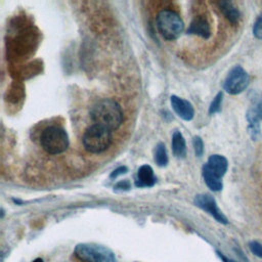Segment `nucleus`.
I'll list each match as a JSON object with an SVG mask.
<instances>
[{
	"mask_svg": "<svg viewBox=\"0 0 262 262\" xmlns=\"http://www.w3.org/2000/svg\"><path fill=\"white\" fill-rule=\"evenodd\" d=\"M249 83L250 77L248 73L241 66H235L227 74L223 88L227 93L235 95L243 92L248 87Z\"/></svg>",
	"mask_w": 262,
	"mask_h": 262,
	"instance_id": "6",
	"label": "nucleus"
},
{
	"mask_svg": "<svg viewBox=\"0 0 262 262\" xmlns=\"http://www.w3.org/2000/svg\"><path fill=\"white\" fill-rule=\"evenodd\" d=\"M186 32L187 34L196 35L204 39H208L211 35V28L208 20L205 17L196 16L192 19Z\"/></svg>",
	"mask_w": 262,
	"mask_h": 262,
	"instance_id": "9",
	"label": "nucleus"
},
{
	"mask_svg": "<svg viewBox=\"0 0 262 262\" xmlns=\"http://www.w3.org/2000/svg\"><path fill=\"white\" fill-rule=\"evenodd\" d=\"M249 248L251 250V252L259 257V258H262V245L256 241H253V242H250L249 244Z\"/></svg>",
	"mask_w": 262,
	"mask_h": 262,
	"instance_id": "19",
	"label": "nucleus"
},
{
	"mask_svg": "<svg viewBox=\"0 0 262 262\" xmlns=\"http://www.w3.org/2000/svg\"><path fill=\"white\" fill-rule=\"evenodd\" d=\"M222 92H219L217 93V95L214 97V99L212 100L211 104H210V107H209V114L210 115H213L217 112L220 111L221 108V102H222Z\"/></svg>",
	"mask_w": 262,
	"mask_h": 262,
	"instance_id": "16",
	"label": "nucleus"
},
{
	"mask_svg": "<svg viewBox=\"0 0 262 262\" xmlns=\"http://www.w3.org/2000/svg\"><path fill=\"white\" fill-rule=\"evenodd\" d=\"M217 254L219 255V257L222 259V261H223V262H234V261H232V260H230V259L226 258L224 255H222V254H221V253H219V252H217Z\"/></svg>",
	"mask_w": 262,
	"mask_h": 262,
	"instance_id": "23",
	"label": "nucleus"
},
{
	"mask_svg": "<svg viewBox=\"0 0 262 262\" xmlns=\"http://www.w3.org/2000/svg\"><path fill=\"white\" fill-rule=\"evenodd\" d=\"M155 183L156 177L152 168L148 165H142L137 171L135 185L137 187H149L152 186Z\"/></svg>",
	"mask_w": 262,
	"mask_h": 262,
	"instance_id": "10",
	"label": "nucleus"
},
{
	"mask_svg": "<svg viewBox=\"0 0 262 262\" xmlns=\"http://www.w3.org/2000/svg\"><path fill=\"white\" fill-rule=\"evenodd\" d=\"M202 174H203V178L207 184V186L213 190V191H219L222 189V181H221V178H219L217 175H215L208 167L207 165L205 164L203 166V169H202Z\"/></svg>",
	"mask_w": 262,
	"mask_h": 262,
	"instance_id": "12",
	"label": "nucleus"
},
{
	"mask_svg": "<svg viewBox=\"0 0 262 262\" xmlns=\"http://www.w3.org/2000/svg\"><path fill=\"white\" fill-rule=\"evenodd\" d=\"M253 34L257 39H262V14H260L253 27Z\"/></svg>",
	"mask_w": 262,
	"mask_h": 262,
	"instance_id": "18",
	"label": "nucleus"
},
{
	"mask_svg": "<svg viewBox=\"0 0 262 262\" xmlns=\"http://www.w3.org/2000/svg\"><path fill=\"white\" fill-rule=\"evenodd\" d=\"M90 118L93 124L102 126L112 131L121 126L123 122V113L116 100L103 98L92 105L90 110Z\"/></svg>",
	"mask_w": 262,
	"mask_h": 262,
	"instance_id": "1",
	"label": "nucleus"
},
{
	"mask_svg": "<svg viewBox=\"0 0 262 262\" xmlns=\"http://www.w3.org/2000/svg\"><path fill=\"white\" fill-rule=\"evenodd\" d=\"M194 205L200 209L204 210L212 217H214L218 222L227 224V218L223 215L221 210L218 208L215 199L210 194H198L194 198Z\"/></svg>",
	"mask_w": 262,
	"mask_h": 262,
	"instance_id": "7",
	"label": "nucleus"
},
{
	"mask_svg": "<svg viewBox=\"0 0 262 262\" xmlns=\"http://www.w3.org/2000/svg\"><path fill=\"white\" fill-rule=\"evenodd\" d=\"M130 186H131L130 182L127 179H125V180H122V181L118 182L115 185V189H117V190H128V189H130Z\"/></svg>",
	"mask_w": 262,
	"mask_h": 262,
	"instance_id": "21",
	"label": "nucleus"
},
{
	"mask_svg": "<svg viewBox=\"0 0 262 262\" xmlns=\"http://www.w3.org/2000/svg\"><path fill=\"white\" fill-rule=\"evenodd\" d=\"M172 151L176 158H183L186 152L185 140L181 132L175 131L172 135Z\"/></svg>",
	"mask_w": 262,
	"mask_h": 262,
	"instance_id": "14",
	"label": "nucleus"
},
{
	"mask_svg": "<svg viewBox=\"0 0 262 262\" xmlns=\"http://www.w3.org/2000/svg\"><path fill=\"white\" fill-rule=\"evenodd\" d=\"M156 25L160 34L170 41L177 39L184 30L182 18L178 13L170 9H163L157 14Z\"/></svg>",
	"mask_w": 262,
	"mask_h": 262,
	"instance_id": "3",
	"label": "nucleus"
},
{
	"mask_svg": "<svg viewBox=\"0 0 262 262\" xmlns=\"http://www.w3.org/2000/svg\"><path fill=\"white\" fill-rule=\"evenodd\" d=\"M206 165L215 175H217L219 178H222V176L227 171L228 162L221 155H212L208 159V162L206 163Z\"/></svg>",
	"mask_w": 262,
	"mask_h": 262,
	"instance_id": "11",
	"label": "nucleus"
},
{
	"mask_svg": "<svg viewBox=\"0 0 262 262\" xmlns=\"http://www.w3.org/2000/svg\"><path fill=\"white\" fill-rule=\"evenodd\" d=\"M40 144L47 154H61L69 146L68 133L58 126L46 127L40 135Z\"/></svg>",
	"mask_w": 262,
	"mask_h": 262,
	"instance_id": "4",
	"label": "nucleus"
},
{
	"mask_svg": "<svg viewBox=\"0 0 262 262\" xmlns=\"http://www.w3.org/2000/svg\"><path fill=\"white\" fill-rule=\"evenodd\" d=\"M155 162L160 167H165L168 164V155L164 143L160 142L155 148Z\"/></svg>",
	"mask_w": 262,
	"mask_h": 262,
	"instance_id": "15",
	"label": "nucleus"
},
{
	"mask_svg": "<svg viewBox=\"0 0 262 262\" xmlns=\"http://www.w3.org/2000/svg\"><path fill=\"white\" fill-rule=\"evenodd\" d=\"M126 172H127V168L125 166H121V167L117 168L116 170H114L112 172L111 178H116V177H118V176H120V175H122V174H124Z\"/></svg>",
	"mask_w": 262,
	"mask_h": 262,
	"instance_id": "22",
	"label": "nucleus"
},
{
	"mask_svg": "<svg viewBox=\"0 0 262 262\" xmlns=\"http://www.w3.org/2000/svg\"><path fill=\"white\" fill-rule=\"evenodd\" d=\"M251 107L255 111V113L257 114L259 119L262 121V97H260Z\"/></svg>",
	"mask_w": 262,
	"mask_h": 262,
	"instance_id": "20",
	"label": "nucleus"
},
{
	"mask_svg": "<svg viewBox=\"0 0 262 262\" xmlns=\"http://www.w3.org/2000/svg\"><path fill=\"white\" fill-rule=\"evenodd\" d=\"M170 101L173 111L176 113L178 117H180L184 121L192 120L194 116V110L189 101L176 95H172Z\"/></svg>",
	"mask_w": 262,
	"mask_h": 262,
	"instance_id": "8",
	"label": "nucleus"
},
{
	"mask_svg": "<svg viewBox=\"0 0 262 262\" xmlns=\"http://www.w3.org/2000/svg\"><path fill=\"white\" fill-rule=\"evenodd\" d=\"M219 9L221 10V12L223 13V15L231 23V24H235L238 21L241 13L238 11V9L236 8V6L230 2V1H221L218 3Z\"/></svg>",
	"mask_w": 262,
	"mask_h": 262,
	"instance_id": "13",
	"label": "nucleus"
},
{
	"mask_svg": "<svg viewBox=\"0 0 262 262\" xmlns=\"http://www.w3.org/2000/svg\"><path fill=\"white\" fill-rule=\"evenodd\" d=\"M192 145H193L195 156L201 157L204 152V143H203L202 138L200 136H194L193 140H192Z\"/></svg>",
	"mask_w": 262,
	"mask_h": 262,
	"instance_id": "17",
	"label": "nucleus"
},
{
	"mask_svg": "<svg viewBox=\"0 0 262 262\" xmlns=\"http://www.w3.org/2000/svg\"><path fill=\"white\" fill-rule=\"evenodd\" d=\"M74 254L83 262H118L111 249L98 244H78L75 247Z\"/></svg>",
	"mask_w": 262,
	"mask_h": 262,
	"instance_id": "5",
	"label": "nucleus"
},
{
	"mask_svg": "<svg viewBox=\"0 0 262 262\" xmlns=\"http://www.w3.org/2000/svg\"><path fill=\"white\" fill-rule=\"evenodd\" d=\"M32 262H44V261H43L41 258H36V259L33 260Z\"/></svg>",
	"mask_w": 262,
	"mask_h": 262,
	"instance_id": "24",
	"label": "nucleus"
},
{
	"mask_svg": "<svg viewBox=\"0 0 262 262\" xmlns=\"http://www.w3.org/2000/svg\"><path fill=\"white\" fill-rule=\"evenodd\" d=\"M82 142L87 151L91 154L102 152L112 142V131L102 126L92 124L85 130Z\"/></svg>",
	"mask_w": 262,
	"mask_h": 262,
	"instance_id": "2",
	"label": "nucleus"
}]
</instances>
